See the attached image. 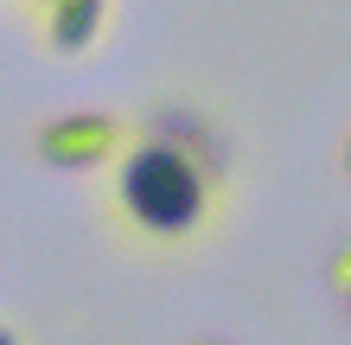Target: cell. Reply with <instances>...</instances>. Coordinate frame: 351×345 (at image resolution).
I'll list each match as a JSON object with an SVG mask.
<instances>
[{
  "label": "cell",
  "instance_id": "1",
  "mask_svg": "<svg viewBox=\"0 0 351 345\" xmlns=\"http://www.w3.org/2000/svg\"><path fill=\"white\" fill-rule=\"evenodd\" d=\"M230 179L204 134H179L167 121L134 128L128 154L109 167V211L147 250H192L217 230Z\"/></svg>",
  "mask_w": 351,
  "mask_h": 345
},
{
  "label": "cell",
  "instance_id": "2",
  "mask_svg": "<svg viewBox=\"0 0 351 345\" xmlns=\"http://www.w3.org/2000/svg\"><path fill=\"white\" fill-rule=\"evenodd\" d=\"M134 128L109 109H64V115H45L32 134V147L45 167L58 173H96V167H115L121 154H128Z\"/></svg>",
  "mask_w": 351,
  "mask_h": 345
},
{
  "label": "cell",
  "instance_id": "3",
  "mask_svg": "<svg viewBox=\"0 0 351 345\" xmlns=\"http://www.w3.org/2000/svg\"><path fill=\"white\" fill-rule=\"evenodd\" d=\"M109 26V0H58L45 7V45L51 51H90Z\"/></svg>",
  "mask_w": 351,
  "mask_h": 345
},
{
  "label": "cell",
  "instance_id": "4",
  "mask_svg": "<svg viewBox=\"0 0 351 345\" xmlns=\"http://www.w3.org/2000/svg\"><path fill=\"white\" fill-rule=\"evenodd\" d=\"M332 288L351 294V243H339V250H332Z\"/></svg>",
  "mask_w": 351,
  "mask_h": 345
},
{
  "label": "cell",
  "instance_id": "5",
  "mask_svg": "<svg viewBox=\"0 0 351 345\" xmlns=\"http://www.w3.org/2000/svg\"><path fill=\"white\" fill-rule=\"evenodd\" d=\"M185 345H230V339H185Z\"/></svg>",
  "mask_w": 351,
  "mask_h": 345
},
{
  "label": "cell",
  "instance_id": "6",
  "mask_svg": "<svg viewBox=\"0 0 351 345\" xmlns=\"http://www.w3.org/2000/svg\"><path fill=\"white\" fill-rule=\"evenodd\" d=\"M0 345H19V339H13V326H0Z\"/></svg>",
  "mask_w": 351,
  "mask_h": 345
},
{
  "label": "cell",
  "instance_id": "7",
  "mask_svg": "<svg viewBox=\"0 0 351 345\" xmlns=\"http://www.w3.org/2000/svg\"><path fill=\"white\" fill-rule=\"evenodd\" d=\"M345 179H351V134H345Z\"/></svg>",
  "mask_w": 351,
  "mask_h": 345
},
{
  "label": "cell",
  "instance_id": "8",
  "mask_svg": "<svg viewBox=\"0 0 351 345\" xmlns=\"http://www.w3.org/2000/svg\"><path fill=\"white\" fill-rule=\"evenodd\" d=\"M26 7H58V0H26Z\"/></svg>",
  "mask_w": 351,
  "mask_h": 345
},
{
  "label": "cell",
  "instance_id": "9",
  "mask_svg": "<svg viewBox=\"0 0 351 345\" xmlns=\"http://www.w3.org/2000/svg\"><path fill=\"white\" fill-rule=\"evenodd\" d=\"M345 313H351V294H345Z\"/></svg>",
  "mask_w": 351,
  "mask_h": 345
}]
</instances>
